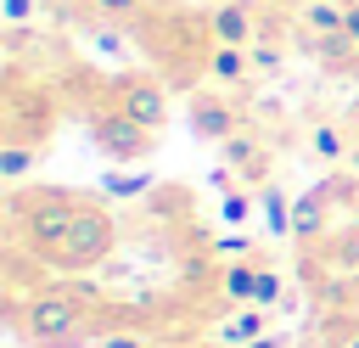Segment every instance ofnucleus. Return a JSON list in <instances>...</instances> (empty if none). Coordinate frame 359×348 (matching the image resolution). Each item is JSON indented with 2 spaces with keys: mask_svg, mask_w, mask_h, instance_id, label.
Wrapping results in <instances>:
<instances>
[{
  "mask_svg": "<svg viewBox=\"0 0 359 348\" xmlns=\"http://www.w3.org/2000/svg\"><path fill=\"white\" fill-rule=\"evenodd\" d=\"M101 309V292H90L84 281H56V286H6V326L17 342L28 348H90L101 342V326L95 314Z\"/></svg>",
  "mask_w": 359,
  "mask_h": 348,
  "instance_id": "nucleus-1",
  "label": "nucleus"
},
{
  "mask_svg": "<svg viewBox=\"0 0 359 348\" xmlns=\"http://www.w3.org/2000/svg\"><path fill=\"white\" fill-rule=\"evenodd\" d=\"M79 202L84 196L67 191V185H34V191L11 185V196H6V247L28 253L39 269H50L56 247L67 241V230L79 219Z\"/></svg>",
  "mask_w": 359,
  "mask_h": 348,
  "instance_id": "nucleus-2",
  "label": "nucleus"
},
{
  "mask_svg": "<svg viewBox=\"0 0 359 348\" xmlns=\"http://www.w3.org/2000/svg\"><path fill=\"white\" fill-rule=\"evenodd\" d=\"M112 247H118V225H112V213H107L95 196H84V202H79V219H73V230H67V241H62L56 258H50V269H62V275L101 269V264L112 258Z\"/></svg>",
  "mask_w": 359,
  "mask_h": 348,
  "instance_id": "nucleus-3",
  "label": "nucleus"
},
{
  "mask_svg": "<svg viewBox=\"0 0 359 348\" xmlns=\"http://www.w3.org/2000/svg\"><path fill=\"white\" fill-rule=\"evenodd\" d=\"M84 123H90V140H95V152H107L112 163H140V157L157 146V129L135 123V118H129L123 107H112V101H107V107H95Z\"/></svg>",
  "mask_w": 359,
  "mask_h": 348,
  "instance_id": "nucleus-4",
  "label": "nucleus"
},
{
  "mask_svg": "<svg viewBox=\"0 0 359 348\" xmlns=\"http://www.w3.org/2000/svg\"><path fill=\"white\" fill-rule=\"evenodd\" d=\"M112 107H123L135 123H146V129H163L168 123V95H163V84L157 79H146V73H118L112 79Z\"/></svg>",
  "mask_w": 359,
  "mask_h": 348,
  "instance_id": "nucleus-5",
  "label": "nucleus"
},
{
  "mask_svg": "<svg viewBox=\"0 0 359 348\" xmlns=\"http://www.w3.org/2000/svg\"><path fill=\"white\" fill-rule=\"evenodd\" d=\"M224 163H230V174L241 180V185H269V174H275V157H269V146H264V135H252V129H236L230 140H224Z\"/></svg>",
  "mask_w": 359,
  "mask_h": 348,
  "instance_id": "nucleus-6",
  "label": "nucleus"
},
{
  "mask_svg": "<svg viewBox=\"0 0 359 348\" xmlns=\"http://www.w3.org/2000/svg\"><path fill=\"white\" fill-rule=\"evenodd\" d=\"M185 123H191V135H196V140H213V146H224V140L241 129V107H230L224 95H191V107H185Z\"/></svg>",
  "mask_w": 359,
  "mask_h": 348,
  "instance_id": "nucleus-7",
  "label": "nucleus"
},
{
  "mask_svg": "<svg viewBox=\"0 0 359 348\" xmlns=\"http://www.w3.org/2000/svg\"><path fill=\"white\" fill-rule=\"evenodd\" d=\"M252 34H258V22H252V11L247 6H213L208 11V39L213 45H252Z\"/></svg>",
  "mask_w": 359,
  "mask_h": 348,
  "instance_id": "nucleus-8",
  "label": "nucleus"
},
{
  "mask_svg": "<svg viewBox=\"0 0 359 348\" xmlns=\"http://www.w3.org/2000/svg\"><path fill=\"white\" fill-rule=\"evenodd\" d=\"M202 62H208V79H213V84H224V90H230V84H241V79L252 73L247 45H208V56H202Z\"/></svg>",
  "mask_w": 359,
  "mask_h": 348,
  "instance_id": "nucleus-9",
  "label": "nucleus"
},
{
  "mask_svg": "<svg viewBox=\"0 0 359 348\" xmlns=\"http://www.w3.org/2000/svg\"><path fill=\"white\" fill-rule=\"evenodd\" d=\"M348 152H353V140H348V129L342 123H309V157L314 163H325V168H337V163H348Z\"/></svg>",
  "mask_w": 359,
  "mask_h": 348,
  "instance_id": "nucleus-10",
  "label": "nucleus"
},
{
  "mask_svg": "<svg viewBox=\"0 0 359 348\" xmlns=\"http://www.w3.org/2000/svg\"><path fill=\"white\" fill-rule=\"evenodd\" d=\"M342 17H348V0H303V11H297L303 39H331V34H342Z\"/></svg>",
  "mask_w": 359,
  "mask_h": 348,
  "instance_id": "nucleus-11",
  "label": "nucleus"
},
{
  "mask_svg": "<svg viewBox=\"0 0 359 348\" xmlns=\"http://www.w3.org/2000/svg\"><path fill=\"white\" fill-rule=\"evenodd\" d=\"M264 320H269V309H258V303H247L241 314H230V320H219V342H224V348H252V342L264 337Z\"/></svg>",
  "mask_w": 359,
  "mask_h": 348,
  "instance_id": "nucleus-12",
  "label": "nucleus"
},
{
  "mask_svg": "<svg viewBox=\"0 0 359 348\" xmlns=\"http://www.w3.org/2000/svg\"><path fill=\"white\" fill-rule=\"evenodd\" d=\"M252 196H258V213L269 219V236H275V241H292V196H286L275 180H269V185H258Z\"/></svg>",
  "mask_w": 359,
  "mask_h": 348,
  "instance_id": "nucleus-13",
  "label": "nucleus"
},
{
  "mask_svg": "<svg viewBox=\"0 0 359 348\" xmlns=\"http://www.w3.org/2000/svg\"><path fill=\"white\" fill-rule=\"evenodd\" d=\"M320 225H325V191L314 185V191L292 196V241H314Z\"/></svg>",
  "mask_w": 359,
  "mask_h": 348,
  "instance_id": "nucleus-14",
  "label": "nucleus"
},
{
  "mask_svg": "<svg viewBox=\"0 0 359 348\" xmlns=\"http://www.w3.org/2000/svg\"><path fill=\"white\" fill-rule=\"evenodd\" d=\"M258 269H264V264H252V258H230V264L219 269V292H224L230 303H252V297H258Z\"/></svg>",
  "mask_w": 359,
  "mask_h": 348,
  "instance_id": "nucleus-15",
  "label": "nucleus"
},
{
  "mask_svg": "<svg viewBox=\"0 0 359 348\" xmlns=\"http://www.w3.org/2000/svg\"><path fill=\"white\" fill-rule=\"evenodd\" d=\"M84 11H95L101 22H146V11H157L163 0H79Z\"/></svg>",
  "mask_w": 359,
  "mask_h": 348,
  "instance_id": "nucleus-16",
  "label": "nucleus"
},
{
  "mask_svg": "<svg viewBox=\"0 0 359 348\" xmlns=\"http://www.w3.org/2000/svg\"><path fill=\"white\" fill-rule=\"evenodd\" d=\"M34 168V146L28 140H6L0 135V180L6 185H22V174Z\"/></svg>",
  "mask_w": 359,
  "mask_h": 348,
  "instance_id": "nucleus-17",
  "label": "nucleus"
},
{
  "mask_svg": "<svg viewBox=\"0 0 359 348\" xmlns=\"http://www.w3.org/2000/svg\"><path fill=\"white\" fill-rule=\"evenodd\" d=\"M101 191H107V196H146V191H151V174H146V168H135V174H129V168H107V174H101Z\"/></svg>",
  "mask_w": 359,
  "mask_h": 348,
  "instance_id": "nucleus-18",
  "label": "nucleus"
},
{
  "mask_svg": "<svg viewBox=\"0 0 359 348\" xmlns=\"http://www.w3.org/2000/svg\"><path fill=\"white\" fill-rule=\"evenodd\" d=\"M219 213H224V225H241V219H247V213H252V196H247V191H236V185H230V191H224V202H219Z\"/></svg>",
  "mask_w": 359,
  "mask_h": 348,
  "instance_id": "nucleus-19",
  "label": "nucleus"
},
{
  "mask_svg": "<svg viewBox=\"0 0 359 348\" xmlns=\"http://www.w3.org/2000/svg\"><path fill=\"white\" fill-rule=\"evenodd\" d=\"M247 56H252V73H275L280 67V51L275 45H247Z\"/></svg>",
  "mask_w": 359,
  "mask_h": 348,
  "instance_id": "nucleus-20",
  "label": "nucleus"
},
{
  "mask_svg": "<svg viewBox=\"0 0 359 348\" xmlns=\"http://www.w3.org/2000/svg\"><path fill=\"white\" fill-rule=\"evenodd\" d=\"M275 297H280V275H275V269H258V297H252V303H258V309H269Z\"/></svg>",
  "mask_w": 359,
  "mask_h": 348,
  "instance_id": "nucleus-21",
  "label": "nucleus"
},
{
  "mask_svg": "<svg viewBox=\"0 0 359 348\" xmlns=\"http://www.w3.org/2000/svg\"><path fill=\"white\" fill-rule=\"evenodd\" d=\"M213 253H219V258H224V253H230V258H247V253H252V236H241V230H236V236L213 241Z\"/></svg>",
  "mask_w": 359,
  "mask_h": 348,
  "instance_id": "nucleus-22",
  "label": "nucleus"
},
{
  "mask_svg": "<svg viewBox=\"0 0 359 348\" xmlns=\"http://www.w3.org/2000/svg\"><path fill=\"white\" fill-rule=\"evenodd\" d=\"M0 11H6V22H11V28H28V22H34V0H6Z\"/></svg>",
  "mask_w": 359,
  "mask_h": 348,
  "instance_id": "nucleus-23",
  "label": "nucleus"
},
{
  "mask_svg": "<svg viewBox=\"0 0 359 348\" xmlns=\"http://www.w3.org/2000/svg\"><path fill=\"white\" fill-rule=\"evenodd\" d=\"M101 348H146L140 331H101Z\"/></svg>",
  "mask_w": 359,
  "mask_h": 348,
  "instance_id": "nucleus-24",
  "label": "nucleus"
},
{
  "mask_svg": "<svg viewBox=\"0 0 359 348\" xmlns=\"http://www.w3.org/2000/svg\"><path fill=\"white\" fill-rule=\"evenodd\" d=\"M342 34L359 45V0H348V17H342Z\"/></svg>",
  "mask_w": 359,
  "mask_h": 348,
  "instance_id": "nucleus-25",
  "label": "nucleus"
},
{
  "mask_svg": "<svg viewBox=\"0 0 359 348\" xmlns=\"http://www.w3.org/2000/svg\"><path fill=\"white\" fill-rule=\"evenodd\" d=\"M348 129H353V135H359V95H353V101H348Z\"/></svg>",
  "mask_w": 359,
  "mask_h": 348,
  "instance_id": "nucleus-26",
  "label": "nucleus"
},
{
  "mask_svg": "<svg viewBox=\"0 0 359 348\" xmlns=\"http://www.w3.org/2000/svg\"><path fill=\"white\" fill-rule=\"evenodd\" d=\"M252 348H280V337H275V331H269V337H258V342H252Z\"/></svg>",
  "mask_w": 359,
  "mask_h": 348,
  "instance_id": "nucleus-27",
  "label": "nucleus"
},
{
  "mask_svg": "<svg viewBox=\"0 0 359 348\" xmlns=\"http://www.w3.org/2000/svg\"><path fill=\"white\" fill-rule=\"evenodd\" d=\"M348 174H359V140H353V152H348Z\"/></svg>",
  "mask_w": 359,
  "mask_h": 348,
  "instance_id": "nucleus-28",
  "label": "nucleus"
},
{
  "mask_svg": "<svg viewBox=\"0 0 359 348\" xmlns=\"http://www.w3.org/2000/svg\"><path fill=\"white\" fill-rule=\"evenodd\" d=\"M180 348H224V342H202V337H191V342H180Z\"/></svg>",
  "mask_w": 359,
  "mask_h": 348,
  "instance_id": "nucleus-29",
  "label": "nucleus"
},
{
  "mask_svg": "<svg viewBox=\"0 0 359 348\" xmlns=\"http://www.w3.org/2000/svg\"><path fill=\"white\" fill-rule=\"evenodd\" d=\"M353 236H359V208H353Z\"/></svg>",
  "mask_w": 359,
  "mask_h": 348,
  "instance_id": "nucleus-30",
  "label": "nucleus"
},
{
  "mask_svg": "<svg viewBox=\"0 0 359 348\" xmlns=\"http://www.w3.org/2000/svg\"><path fill=\"white\" fill-rule=\"evenodd\" d=\"M275 6H286V0H275Z\"/></svg>",
  "mask_w": 359,
  "mask_h": 348,
  "instance_id": "nucleus-31",
  "label": "nucleus"
},
{
  "mask_svg": "<svg viewBox=\"0 0 359 348\" xmlns=\"http://www.w3.org/2000/svg\"><path fill=\"white\" fill-rule=\"evenodd\" d=\"M303 348H314V342H303Z\"/></svg>",
  "mask_w": 359,
  "mask_h": 348,
  "instance_id": "nucleus-32",
  "label": "nucleus"
}]
</instances>
